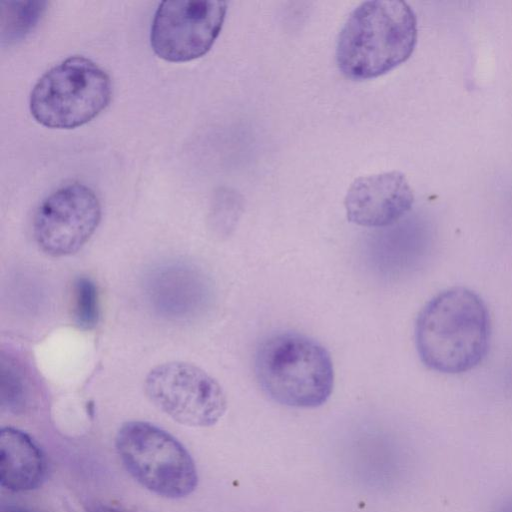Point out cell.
<instances>
[{
	"instance_id": "cell-4",
	"label": "cell",
	"mask_w": 512,
	"mask_h": 512,
	"mask_svg": "<svg viewBox=\"0 0 512 512\" xmlns=\"http://www.w3.org/2000/svg\"><path fill=\"white\" fill-rule=\"evenodd\" d=\"M111 97L108 74L90 59L73 56L42 75L31 91L29 107L39 124L72 129L97 117Z\"/></svg>"
},
{
	"instance_id": "cell-1",
	"label": "cell",
	"mask_w": 512,
	"mask_h": 512,
	"mask_svg": "<svg viewBox=\"0 0 512 512\" xmlns=\"http://www.w3.org/2000/svg\"><path fill=\"white\" fill-rule=\"evenodd\" d=\"M490 339L487 306L466 287L439 292L422 308L415 324L418 355L427 368L439 373L474 369L485 359Z\"/></svg>"
},
{
	"instance_id": "cell-6",
	"label": "cell",
	"mask_w": 512,
	"mask_h": 512,
	"mask_svg": "<svg viewBox=\"0 0 512 512\" xmlns=\"http://www.w3.org/2000/svg\"><path fill=\"white\" fill-rule=\"evenodd\" d=\"M149 400L174 421L189 427H210L225 414L221 385L198 366L181 361L157 365L145 379Z\"/></svg>"
},
{
	"instance_id": "cell-9",
	"label": "cell",
	"mask_w": 512,
	"mask_h": 512,
	"mask_svg": "<svg viewBox=\"0 0 512 512\" xmlns=\"http://www.w3.org/2000/svg\"><path fill=\"white\" fill-rule=\"evenodd\" d=\"M413 191L398 172L363 176L350 185L344 200L347 219L363 227H386L412 207Z\"/></svg>"
},
{
	"instance_id": "cell-8",
	"label": "cell",
	"mask_w": 512,
	"mask_h": 512,
	"mask_svg": "<svg viewBox=\"0 0 512 512\" xmlns=\"http://www.w3.org/2000/svg\"><path fill=\"white\" fill-rule=\"evenodd\" d=\"M101 220V205L88 186L74 182L49 194L33 218L39 248L53 257L71 255L90 239Z\"/></svg>"
},
{
	"instance_id": "cell-11",
	"label": "cell",
	"mask_w": 512,
	"mask_h": 512,
	"mask_svg": "<svg viewBox=\"0 0 512 512\" xmlns=\"http://www.w3.org/2000/svg\"><path fill=\"white\" fill-rule=\"evenodd\" d=\"M1 39L8 44L25 38L41 19L45 1H1Z\"/></svg>"
},
{
	"instance_id": "cell-12",
	"label": "cell",
	"mask_w": 512,
	"mask_h": 512,
	"mask_svg": "<svg viewBox=\"0 0 512 512\" xmlns=\"http://www.w3.org/2000/svg\"><path fill=\"white\" fill-rule=\"evenodd\" d=\"M73 318L82 330L93 329L98 323V293L95 284L87 277H79L74 283Z\"/></svg>"
},
{
	"instance_id": "cell-3",
	"label": "cell",
	"mask_w": 512,
	"mask_h": 512,
	"mask_svg": "<svg viewBox=\"0 0 512 512\" xmlns=\"http://www.w3.org/2000/svg\"><path fill=\"white\" fill-rule=\"evenodd\" d=\"M254 371L264 393L288 407H319L333 391L330 354L301 333L276 332L263 339L255 352Z\"/></svg>"
},
{
	"instance_id": "cell-7",
	"label": "cell",
	"mask_w": 512,
	"mask_h": 512,
	"mask_svg": "<svg viewBox=\"0 0 512 512\" xmlns=\"http://www.w3.org/2000/svg\"><path fill=\"white\" fill-rule=\"evenodd\" d=\"M226 11L225 1L161 2L151 26L153 51L170 62H187L205 55L222 29Z\"/></svg>"
},
{
	"instance_id": "cell-5",
	"label": "cell",
	"mask_w": 512,
	"mask_h": 512,
	"mask_svg": "<svg viewBox=\"0 0 512 512\" xmlns=\"http://www.w3.org/2000/svg\"><path fill=\"white\" fill-rule=\"evenodd\" d=\"M117 454L131 477L169 499L190 495L198 483L195 462L173 435L151 423L130 421L115 439Z\"/></svg>"
},
{
	"instance_id": "cell-10",
	"label": "cell",
	"mask_w": 512,
	"mask_h": 512,
	"mask_svg": "<svg viewBox=\"0 0 512 512\" xmlns=\"http://www.w3.org/2000/svg\"><path fill=\"white\" fill-rule=\"evenodd\" d=\"M47 474L45 455L34 439L22 430L0 431V483L10 492H26L42 485Z\"/></svg>"
},
{
	"instance_id": "cell-2",
	"label": "cell",
	"mask_w": 512,
	"mask_h": 512,
	"mask_svg": "<svg viewBox=\"0 0 512 512\" xmlns=\"http://www.w3.org/2000/svg\"><path fill=\"white\" fill-rule=\"evenodd\" d=\"M416 41V16L406 2L366 1L351 12L339 33L336 62L348 78H375L405 62Z\"/></svg>"
},
{
	"instance_id": "cell-13",
	"label": "cell",
	"mask_w": 512,
	"mask_h": 512,
	"mask_svg": "<svg viewBox=\"0 0 512 512\" xmlns=\"http://www.w3.org/2000/svg\"><path fill=\"white\" fill-rule=\"evenodd\" d=\"M2 380L7 381V384L2 383V407L15 414L22 412L25 407V394L20 379L10 368L7 372L2 368Z\"/></svg>"
},
{
	"instance_id": "cell-14",
	"label": "cell",
	"mask_w": 512,
	"mask_h": 512,
	"mask_svg": "<svg viewBox=\"0 0 512 512\" xmlns=\"http://www.w3.org/2000/svg\"><path fill=\"white\" fill-rule=\"evenodd\" d=\"M494 512H512V497L499 503Z\"/></svg>"
},
{
	"instance_id": "cell-16",
	"label": "cell",
	"mask_w": 512,
	"mask_h": 512,
	"mask_svg": "<svg viewBox=\"0 0 512 512\" xmlns=\"http://www.w3.org/2000/svg\"><path fill=\"white\" fill-rule=\"evenodd\" d=\"M11 512H28V511L21 510V509H14V510H12Z\"/></svg>"
},
{
	"instance_id": "cell-15",
	"label": "cell",
	"mask_w": 512,
	"mask_h": 512,
	"mask_svg": "<svg viewBox=\"0 0 512 512\" xmlns=\"http://www.w3.org/2000/svg\"><path fill=\"white\" fill-rule=\"evenodd\" d=\"M88 512H123L107 505H94L89 508Z\"/></svg>"
}]
</instances>
